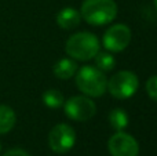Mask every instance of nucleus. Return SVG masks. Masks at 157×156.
Listing matches in <instances>:
<instances>
[{"instance_id":"f257e3e1","label":"nucleus","mask_w":157,"mask_h":156,"mask_svg":"<svg viewBox=\"0 0 157 156\" xmlns=\"http://www.w3.org/2000/svg\"><path fill=\"white\" fill-rule=\"evenodd\" d=\"M80 15L90 25L101 26L116 18L117 6L113 0H86L81 6Z\"/></svg>"},{"instance_id":"f03ea898","label":"nucleus","mask_w":157,"mask_h":156,"mask_svg":"<svg viewBox=\"0 0 157 156\" xmlns=\"http://www.w3.org/2000/svg\"><path fill=\"white\" fill-rule=\"evenodd\" d=\"M99 51V41L92 33L80 32L71 36L66 43V53L78 61H88Z\"/></svg>"},{"instance_id":"7ed1b4c3","label":"nucleus","mask_w":157,"mask_h":156,"mask_svg":"<svg viewBox=\"0 0 157 156\" xmlns=\"http://www.w3.org/2000/svg\"><path fill=\"white\" fill-rule=\"evenodd\" d=\"M76 84L78 90L90 97H101L108 88V80L101 69L94 66H83L77 72Z\"/></svg>"},{"instance_id":"20e7f679","label":"nucleus","mask_w":157,"mask_h":156,"mask_svg":"<svg viewBox=\"0 0 157 156\" xmlns=\"http://www.w3.org/2000/svg\"><path fill=\"white\" fill-rule=\"evenodd\" d=\"M138 88V77L130 71L117 72L108 83V90L119 99L130 98Z\"/></svg>"},{"instance_id":"39448f33","label":"nucleus","mask_w":157,"mask_h":156,"mask_svg":"<svg viewBox=\"0 0 157 156\" xmlns=\"http://www.w3.org/2000/svg\"><path fill=\"white\" fill-rule=\"evenodd\" d=\"M76 134L68 124H57L48 134V145L55 154H66L75 145Z\"/></svg>"},{"instance_id":"423d86ee","label":"nucleus","mask_w":157,"mask_h":156,"mask_svg":"<svg viewBox=\"0 0 157 156\" xmlns=\"http://www.w3.org/2000/svg\"><path fill=\"white\" fill-rule=\"evenodd\" d=\"M95 111H97V107H95L94 101H91L87 97H72L65 104V112L68 118H71L72 120H90L95 115Z\"/></svg>"},{"instance_id":"0eeeda50","label":"nucleus","mask_w":157,"mask_h":156,"mask_svg":"<svg viewBox=\"0 0 157 156\" xmlns=\"http://www.w3.org/2000/svg\"><path fill=\"white\" fill-rule=\"evenodd\" d=\"M108 148L112 156H138L139 145L132 135L127 133H117L112 135L108 142Z\"/></svg>"},{"instance_id":"6e6552de","label":"nucleus","mask_w":157,"mask_h":156,"mask_svg":"<svg viewBox=\"0 0 157 156\" xmlns=\"http://www.w3.org/2000/svg\"><path fill=\"white\" fill-rule=\"evenodd\" d=\"M131 30L125 25H113L103 35V46L109 51H123L130 44Z\"/></svg>"},{"instance_id":"1a4fd4ad","label":"nucleus","mask_w":157,"mask_h":156,"mask_svg":"<svg viewBox=\"0 0 157 156\" xmlns=\"http://www.w3.org/2000/svg\"><path fill=\"white\" fill-rule=\"evenodd\" d=\"M80 13L76 11L75 8H63L62 11H59V14L57 15V24L63 29H73L78 25L80 22Z\"/></svg>"},{"instance_id":"9d476101","label":"nucleus","mask_w":157,"mask_h":156,"mask_svg":"<svg viewBox=\"0 0 157 156\" xmlns=\"http://www.w3.org/2000/svg\"><path fill=\"white\" fill-rule=\"evenodd\" d=\"M77 71V64L75 61L69 60V58H63L59 60L54 65V75L59 79H69L72 77Z\"/></svg>"},{"instance_id":"9b49d317","label":"nucleus","mask_w":157,"mask_h":156,"mask_svg":"<svg viewBox=\"0 0 157 156\" xmlns=\"http://www.w3.org/2000/svg\"><path fill=\"white\" fill-rule=\"evenodd\" d=\"M15 113L7 105H0V134L8 133L15 124Z\"/></svg>"},{"instance_id":"f8f14e48","label":"nucleus","mask_w":157,"mask_h":156,"mask_svg":"<svg viewBox=\"0 0 157 156\" xmlns=\"http://www.w3.org/2000/svg\"><path fill=\"white\" fill-rule=\"evenodd\" d=\"M109 122H110V126L114 130L121 131L128 124V116L123 109H113L109 115Z\"/></svg>"},{"instance_id":"ddd939ff","label":"nucleus","mask_w":157,"mask_h":156,"mask_svg":"<svg viewBox=\"0 0 157 156\" xmlns=\"http://www.w3.org/2000/svg\"><path fill=\"white\" fill-rule=\"evenodd\" d=\"M43 101L48 108H59L63 104V96L58 90H47L43 94Z\"/></svg>"},{"instance_id":"4468645a","label":"nucleus","mask_w":157,"mask_h":156,"mask_svg":"<svg viewBox=\"0 0 157 156\" xmlns=\"http://www.w3.org/2000/svg\"><path fill=\"white\" fill-rule=\"evenodd\" d=\"M95 64H97L98 69H101V71H112L114 66V58L112 57L109 53H97V55H95Z\"/></svg>"},{"instance_id":"2eb2a0df","label":"nucleus","mask_w":157,"mask_h":156,"mask_svg":"<svg viewBox=\"0 0 157 156\" xmlns=\"http://www.w3.org/2000/svg\"><path fill=\"white\" fill-rule=\"evenodd\" d=\"M146 91L150 98L157 101V75L156 76H152L146 82Z\"/></svg>"},{"instance_id":"dca6fc26","label":"nucleus","mask_w":157,"mask_h":156,"mask_svg":"<svg viewBox=\"0 0 157 156\" xmlns=\"http://www.w3.org/2000/svg\"><path fill=\"white\" fill-rule=\"evenodd\" d=\"M3 156H29V154L25 152L24 149L15 148V149H10V151H7Z\"/></svg>"},{"instance_id":"f3484780","label":"nucleus","mask_w":157,"mask_h":156,"mask_svg":"<svg viewBox=\"0 0 157 156\" xmlns=\"http://www.w3.org/2000/svg\"><path fill=\"white\" fill-rule=\"evenodd\" d=\"M155 6H156V10H157V0H155Z\"/></svg>"},{"instance_id":"a211bd4d","label":"nucleus","mask_w":157,"mask_h":156,"mask_svg":"<svg viewBox=\"0 0 157 156\" xmlns=\"http://www.w3.org/2000/svg\"><path fill=\"white\" fill-rule=\"evenodd\" d=\"M0 151H2V144H0Z\"/></svg>"}]
</instances>
